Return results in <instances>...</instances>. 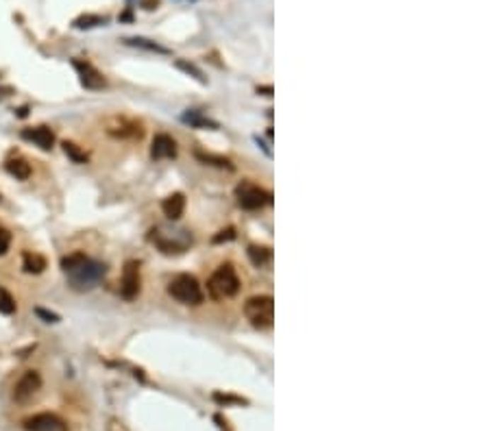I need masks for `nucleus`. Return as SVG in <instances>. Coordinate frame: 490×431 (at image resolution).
Wrapping results in <instances>:
<instances>
[{
    "mask_svg": "<svg viewBox=\"0 0 490 431\" xmlns=\"http://www.w3.org/2000/svg\"><path fill=\"white\" fill-rule=\"evenodd\" d=\"M62 268L68 275V281L74 290H92V287L103 279L105 266L101 262H94L83 253H72L62 260Z\"/></svg>",
    "mask_w": 490,
    "mask_h": 431,
    "instance_id": "nucleus-1",
    "label": "nucleus"
},
{
    "mask_svg": "<svg viewBox=\"0 0 490 431\" xmlns=\"http://www.w3.org/2000/svg\"><path fill=\"white\" fill-rule=\"evenodd\" d=\"M207 290L214 299L222 301V299H232L240 292V279L234 270V266H220L207 281Z\"/></svg>",
    "mask_w": 490,
    "mask_h": 431,
    "instance_id": "nucleus-2",
    "label": "nucleus"
},
{
    "mask_svg": "<svg viewBox=\"0 0 490 431\" xmlns=\"http://www.w3.org/2000/svg\"><path fill=\"white\" fill-rule=\"evenodd\" d=\"M168 294L183 305H200L203 303V290L192 275H179L168 283Z\"/></svg>",
    "mask_w": 490,
    "mask_h": 431,
    "instance_id": "nucleus-3",
    "label": "nucleus"
},
{
    "mask_svg": "<svg viewBox=\"0 0 490 431\" xmlns=\"http://www.w3.org/2000/svg\"><path fill=\"white\" fill-rule=\"evenodd\" d=\"M151 240L166 255L183 253L192 244V236L188 231H183V229H164V226L153 229V231H151Z\"/></svg>",
    "mask_w": 490,
    "mask_h": 431,
    "instance_id": "nucleus-4",
    "label": "nucleus"
},
{
    "mask_svg": "<svg viewBox=\"0 0 490 431\" xmlns=\"http://www.w3.org/2000/svg\"><path fill=\"white\" fill-rule=\"evenodd\" d=\"M244 314H246V318H249V323L253 327H257V329L270 327L273 321H275V301H273V297L262 294V297L249 299L246 305H244Z\"/></svg>",
    "mask_w": 490,
    "mask_h": 431,
    "instance_id": "nucleus-5",
    "label": "nucleus"
},
{
    "mask_svg": "<svg viewBox=\"0 0 490 431\" xmlns=\"http://www.w3.org/2000/svg\"><path fill=\"white\" fill-rule=\"evenodd\" d=\"M236 198H238V205L242 209H249V212L262 209L270 203V194L255 183H249V181H242L236 188Z\"/></svg>",
    "mask_w": 490,
    "mask_h": 431,
    "instance_id": "nucleus-6",
    "label": "nucleus"
},
{
    "mask_svg": "<svg viewBox=\"0 0 490 431\" xmlns=\"http://www.w3.org/2000/svg\"><path fill=\"white\" fill-rule=\"evenodd\" d=\"M72 66H74V70H76V74H79V81H81V85H83L85 90H103L105 85H107L103 72H98L90 62L74 59Z\"/></svg>",
    "mask_w": 490,
    "mask_h": 431,
    "instance_id": "nucleus-7",
    "label": "nucleus"
},
{
    "mask_svg": "<svg viewBox=\"0 0 490 431\" xmlns=\"http://www.w3.org/2000/svg\"><path fill=\"white\" fill-rule=\"evenodd\" d=\"M24 429L26 431H70L68 425L59 416L50 414V412H42V414H35L31 418H26Z\"/></svg>",
    "mask_w": 490,
    "mask_h": 431,
    "instance_id": "nucleus-8",
    "label": "nucleus"
},
{
    "mask_svg": "<svg viewBox=\"0 0 490 431\" xmlns=\"http://www.w3.org/2000/svg\"><path fill=\"white\" fill-rule=\"evenodd\" d=\"M42 388V379L35 370H28L24 377H20V381L16 384L13 388V398L18 401V403H28Z\"/></svg>",
    "mask_w": 490,
    "mask_h": 431,
    "instance_id": "nucleus-9",
    "label": "nucleus"
},
{
    "mask_svg": "<svg viewBox=\"0 0 490 431\" xmlns=\"http://www.w3.org/2000/svg\"><path fill=\"white\" fill-rule=\"evenodd\" d=\"M139 264L137 262H127L125 270H122V279H120V294L127 301H133L139 294Z\"/></svg>",
    "mask_w": 490,
    "mask_h": 431,
    "instance_id": "nucleus-10",
    "label": "nucleus"
},
{
    "mask_svg": "<svg viewBox=\"0 0 490 431\" xmlns=\"http://www.w3.org/2000/svg\"><path fill=\"white\" fill-rule=\"evenodd\" d=\"M151 155H153V159H172L177 155V142L172 139L170 135H166V133L155 135L153 146H151Z\"/></svg>",
    "mask_w": 490,
    "mask_h": 431,
    "instance_id": "nucleus-11",
    "label": "nucleus"
},
{
    "mask_svg": "<svg viewBox=\"0 0 490 431\" xmlns=\"http://www.w3.org/2000/svg\"><path fill=\"white\" fill-rule=\"evenodd\" d=\"M22 137L33 142L35 146H40L42 151H50L52 144H55V133L48 127H31V129H24Z\"/></svg>",
    "mask_w": 490,
    "mask_h": 431,
    "instance_id": "nucleus-12",
    "label": "nucleus"
},
{
    "mask_svg": "<svg viewBox=\"0 0 490 431\" xmlns=\"http://www.w3.org/2000/svg\"><path fill=\"white\" fill-rule=\"evenodd\" d=\"M161 209L170 220H179L183 216V212H186V196L181 192L170 194L161 203Z\"/></svg>",
    "mask_w": 490,
    "mask_h": 431,
    "instance_id": "nucleus-13",
    "label": "nucleus"
},
{
    "mask_svg": "<svg viewBox=\"0 0 490 431\" xmlns=\"http://www.w3.org/2000/svg\"><path fill=\"white\" fill-rule=\"evenodd\" d=\"M181 120H183L186 125L194 127V129H218V122L210 120V118H207V116H203V113H200V111H192V109L183 113Z\"/></svg>",
    "mask_w": 490,
    "mask_h": 431,
    "instance_id": "nucleus-14",
    "label": "nucleus"
},
{
    "mask_svg": "<svg viewBox=\"0 0 490 431\" xmlns=\"http://www.w3.org/2000/svg\"><path fill=\"white\" fill-rule=\"evenodd\" d=\"M111 135H116V137H139L142 135V129L139 125L135 122H129V120H118L113 127L107 129Z\"/></svg>",
    "mask_w": 490,
    "mask_h": 431,
    "instance_id": "nucleus-15",
    "label": "nucleus"
},
{
    "mask_svg": "<svg viewBox=\"0 0 490 431\" xmlns=\"http://www.w3.org/2000/svg\"><path fill=\"white\" fill-rule=\"evenodd\" d=\"M22 266H24L26 272L40 275V272H44V268H46V260H44L42 255H38V253H24V257H22Z\"/></svg>",
    "mask_w": 490,
    "mask_h": 431,
    "instance_id": "nucleus-16",
    "label": "nucleus"
},
{
    "mask_svg": "<svg viewBox=\"0 0 490 431\" xmlns=\"http://www.w3.org/2000/svg\"><path fill=\"white\" fill-rule=\"evenodd\" d=\"M5 168H7V172L9 175H13L16 179H28L31 177V166H28L24 159H20V157H16V159H9L7 163H5Z\"/></svg>",
    "mask_w": 490,
    "mask_h": 431,
    "instance_id": "nucleus-17",
    "label": "nucleus"
},
{
    "mask_svg": "<svg viewBox=\"0 0 490 431\" xmlns=\"http://www.w3.org/2000/svg\"><path fill=\"white\" fill-rule=\"evenodd\" d=\"M125 44L135 46V48H144V50H149V52H159V54H168V52H170L168 48H164V46H159L157 42L147 40V38H127Z\"/></svg>",
    "mask_w": 490,
    "mask_h": 431,
    "instance_id": "nucleus-18",
    "label": "nucleus"
},
{
    "mask_svg": "<svg viewBox=\"0 0 490 431\" xmlns=\"http://www.w3.org/2000/svg\"><path fill=\"white\" fill-rule=\"evenodd\" d=\"M194 157L198 161L203 163H210V166H216V168H227V170H234V163L229 161L227 157H220V155H214V153H203V151H196Z\"/></svg>",
    "mask_w": 490,
    "mask_h": 431,
    "instance_id": "nucleus-19",
    "label": "nucleus"
},
{
    "mask_svg": "<svg viewBox=\"0 0 490 431\" xmlns=\"http://www.w3.org/2000/svg\"><path fill=\"white\" fill-rule=\"evenodd\" d=\"M249 257H251L253 266L262 268L264 264L270 262V251L266 246H249Z\"/></svg>",
    "mask_w": 490,
    "mask_h": 431,
    "instance_id": "nucleus-20",
    "label": "nucleus"
},
{
    "mask_svg": "<svg viewBox=\"0 0 490 431\" xmlns=\"http://www.w3.org/2000/svg\"><path fill=\"white\" fill-rule=\"evenodd\" d=\"M105 26L107 24V18L105 16H92V13H88V16H81V18H76L74 20V28H94V26Z\"/></svg>",
    "mask_w": 490,
    "mask_h": 431,
    "instance_id": "nucleus-21",
    "label": "nucleus"
},
{
    "mask_svg": "<svg viewBox=\"0 0 490 431\" xmlns=\"http://www.w3.org/2000/svg\"><path fill=\"white\" fill-rule=\"evenodd\" d=\"M64 153L74 161V163H85L88 161V155H85L76 144H72V142H64Z\"/></svg>",
    "mask_w": 490,
    "mask_h": 431,
    "instance_id": "nucleus-22",
    "label": "nucleus"
},
{
    "mask_svg": "<svg viewBox=\"0 0 490 431\" xmlns=\"http://www.w3.org/2000/svg\"><path fill=\"white\" fill-rule=\"evenodd\" d=\"M179 70H183L186 74H192L198 83H207V79H205V74H203V70L200 68H196L194 64H190V62H183V59H179L177 64H175Z\"/></svg>",
    "mask_w": 490,
    "mask_h": 431,
    "instance_id": "nucleus-23",
    "label": "nucleus"
},
{
    "mask_svg": "<svg viewBox=\"0 0 490 431\" xmlns=\"http://www.w3.org/2000/svg\"><path fill=\"white\" fill-rule=\"evenodd\" d=\"M16 311V301L13 297L0 285V314H13Z\"/></svg>",
    "mask_w": 490,
    "mask_h": 431,
    "instance_id": "nucleus-24",
    "label": "nucleus"
},
{
    "mask_svg": "<svg viewBox=\"0 0 490 431\" xmlns=\"http://www.w3.org/2000/svg\"><path fill=\"white\" fill-rule=\"evenodd\" d=\"M9 244H11V236H9V231H5V229L0 226V255H5V253H7Z\"/></svg>",
    "mask_w": 490,
    "mask_h": 431,
    "instance_id": "nucleus-25",
    "label": "nucleus"
},
{
    "mask_svg": "<svg viewBox=\"0 0 490 431\" xmlns=\"http://www.w3.org/2000/svg\"><path fill=\"white\" fill-rule=\"evenodd\" d=\"M216 401H218V403H246V401L244 398H238V396H229V394H216L214 396Z\"/></svg>",
    "mask_w": 490,
    "mask_h": 431,
    "instance_id": "nucleus-26",
    "label": "nucleus"
},
{
    "mask_svg": "<svg viewBox=\"0 0 490 431\" xmlns=\"http://www.w3.org/2000/svg\"><path fill=\"white\" fill-rule=\"evenodd\" d=\"M236 238V231L234 229H227V231H220L216 238H214V242L218 244V242H229V240H234Z\"/></svg>",
    "mask_w": 490,
    "mask_h": 431,
    "instance_id": "nucleus-27",
    "label": "nucleus"
},
{
    "mask_svg": "<svg viewBox=\"0 0 490 431\" xmlns=\"http://www.w3.org/2000/svg\"><path fill=\"white\" fill-rule=\"evenodd\" d=\"M38 311V316H42V318L46 321V323H57V321H59V316H57V314H52V311H46V309H35Z\"/></svg>",
    "mask_w": 490,
    "mask_h": 431,
    "instance_id": "nucleus-28",
    "label": "nucleus"
},
{
    "mask_svg": "<svg viewBox=\"0 0 490 431\" xmlns=\"http://www.w3.org/2000/svg\"><path fill=\"white\" fill-rule=\"evenodd\" d=\"M109 431H127V427H125L120 420H116V418H113V420L109 423Z\"/></svg>",
    "mask_w": 490,
    "mask_h": 431,
    "instance_id": "nucleus-29",
    "label": "nucleus"
},
{
    "mask_svg": "<svg viewBox=\"0 0 490 431\" xmlns=\"http://www.w3.org/2000/svg\"><path fill=\"white\" fill-rule=\"evenodd\" d=\"M9 94H13V88H9V85H0V100H5Z\"/></svg>",
    "mask_w": 490,
    "mask_h": 431,
    "instance_id": "nucleus-30",
    "label": "nucleus"
},
{
    "mask_svg": "<svg viewBox=\"0 0 490 431\" xmlns=\"http://www.w3.org/2000/svg\"><path fill=\"white\" fill-rule=\"evenodd\" d=\"M259 92H262L264 96H273V88H270V85H266V88H257V94Z\"/></svg>",
    "mask_w": 490,
    "mask_h": 431,
    "instance_id": "nucleus-31",
    "label": "nucleus"
},
{
    "mask_svg": "<svg viewBox=\"0 0 490 431\" xmlns=\"http://www.w3.org/2000/svg\"><path fill=\"white\" fill-rule=\"evenodd\" d=\"M144 5H147V9H155L157 7V0H144Z\"/></svg>",
    "mask_w": 490,
    "mask_h": 431,
    "instance_id": "nucleus-32",
    "label": "nucleus"
}]
</instances>
